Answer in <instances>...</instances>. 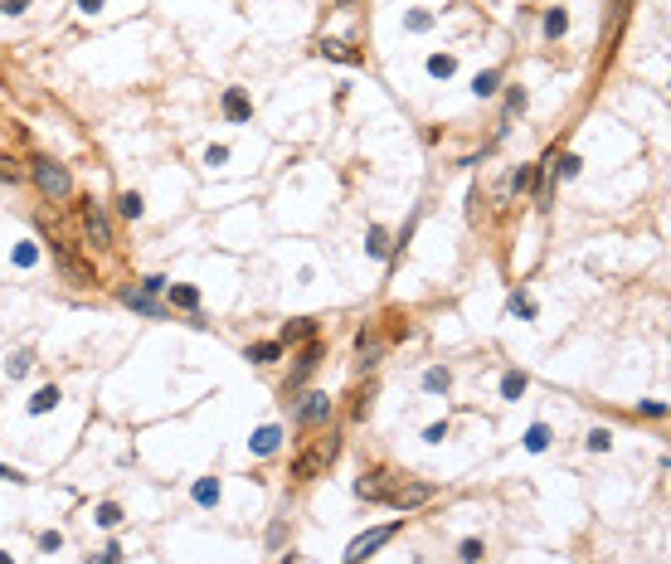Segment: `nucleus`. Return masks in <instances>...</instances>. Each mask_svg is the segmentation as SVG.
I'll return each mask as SVG.
<instances>
[{
  "label": "nucleus",
  "instance_id": "nucleus-38",
  "mask_svg": "<svg viewBox=\"0 0 671 564\" xmlns=\"http://www.w3.org/2000/svg\"><path fill=\"white\" fill-rule=\"evenodd\" d=\"M205 161H210V165H224V161H229V146H210V151H205Z\"/></svg>",
  "mask_w": 671,
  "mask_h": 564
},
{
  "label": "nucleus",
  "instance_id": "nucleus-35",
  "mask_svg": "<svg viewBox=\"0 0 671 564\" xmlns=\"http://www.w3.org/2000/svg\"><path fill=\"white\" fill-rule=\"evenodd\" d=\"M117 560H122V550H117V545H108L103 555H93V560H88V564H117Z\"/></svg>",
  "mask_w": 671,
  "mask_h": 564
},
{
  "label": "nucleus",
  "instance_id": "nucleus-18",
  "mask_svg": "<svg viewBox=\"0 0 671 564\" xmlns=\"http://www.w3.org/2000/svg\"><path fill=\"white\" fill-rule=\"evenodd\" d=\"M448 384H453V375H448V370H443V365H433L429 375H424V389H429V394H443V389H448Z\"/></svg>",
  "mask_w": 671,
  "mask_h": 564
},
{
  "label": "nucleus",
  "instance_id": "nucleus-8",
  "mask_svg": "<svg viewBox=\"0 0 671 564\" xmlns=\"http://www.w3.org/2000/svg\"><path fill=\"white\" fill-rule=\"evenodd\" d=\"M317 360H322V346L312 341V346H307V350H302V355H297V370H292V375H287V384H292V389H297L302 379H307V375H312V370H317Z\"/></svg>",
  "mask_w": 671,
  "mask_h": 564
},
{
  "label": "nucleus",
  "instance_id": "nucleus-17",
  "mask_svg": "<svg viewBox=\"0 0 671 564\" xmlns=\"http://www.w3.org/2000/svg\"><path fill=\"white\" fill-rule=\"evenodd\" d=\"M526 394V375L521 370H506V379H501V399H521Z\"/></svg>",
  "mask_w": 671,
  "mask_h": 564
},
{
  "label": "nucleus",
  "instance_id": "nucleus-1",
  "mask_svg": "<svg viewBox=\"0 0 671 564\" xmlns=\"http://www.w3.org/2000/svg\"><path fill=\"white\" fill-rule=\"evenodd\" d=\"M29 175H34V185L44 200H68L73 195V175H68V165L54 161V156H34L29 161Z\"/></svg>",
  "mask_w": 671,
  "mask_h": 564
},
{
  "label": "nucleus",
  "instance_id": "nucleus-23",
  "mask_svg": "<svg viewBox=\"0 0 671 564\" xmlns=\"http://www.w3.org/2000/svg\"><path fill=\"white\" fill-rule=\"evenodd\" d=\"M20 175H25V170L15 165V156H5V151H0V180H5V185H20Z\"/></svg>",
  "mask_w": 671,
  "mask_h": 564
},
{
  "label": "nucleus",
  "instance_id": "nucleus-15",
  "mask_svg": "<svg viewBox=\"0 0 671 564\" xmlns=\"http://www.w3.org/2000/svg\"><path fill=\"white\" fill-rule=\"evenodd\" d=\"M564 29H569V15H564L560 5H555V10H550V15H545V39H560Z\"/></svg>",
  "mask_w": 671,
  "mask_h": 564
},
{
  "label": "nucleus",
  "instance_id": "nucleus-32",
  "mask_svg": "<svg viewBox=\"0 0 671 564\" xmlns=\"http://www.w3.org/2000/svg\"><path fill=\"white\" fill-rule=\"evenodd\" d=\"M589 448H593V453H608V448H613V433H608V429H593L589 433Z\"/></svg>",
  "mask_w": 671,
  "mask_h": 564
},
{
  "label": "nucleus",
  "instance_id": "nucleus-10",
  "mask_svg": "<svg viewBox=\"0 0 671 564\" xmlns=\"http://www.w3.org/2000/svg\"><path fill=\"white\" fill-rule=\"evenodd\" d=\"M122 302H127L132 312H141V317H161V307H156V302H151L146 292H132V287H122Z\"/></svg>",
  "mask_w": 671,
  "mask_h": 564
},
{
  "label": "nucleus",
  "instance_id": "nucleus-19",
  "mask_svg": "<svg viewBox=\"0 0 671 564\" xmlns=\"http://www.w3.org/2000/svg\"><path fill=\"white\" fill-rule=\"evenodd\" d=\"M195 501H200V506H215V501H219V482H215V477L195 482Z\"/></svg>",
  "mask_w": 671,
  "mask_h": 564
},
{
  "label": "nucleus",
  "instance_id": "nucleus-33",
  "mask_svg": "<svg viewBox=\"0 0 671 564\" xmlns=\"http://www.w3.org/2000/svg\"><path fill=\"white\" fill-rule=\"evenodd\" d=\"M370 394H375V384H365V389L355 394V419H365V414H370Z\"/></svg>",
  "mask_w": 671,
  "mask_h": 564
},
{
  "label": "nucleus",
  "instance_id": "nucleus-11",
  "mask_svg": "<svg viewBox=\"0 0 671 564\" xmlns=\"http://www.w3.org/2000/svg\"><path fill=\"white\" fill-rule=\"evenodd\" d=\"M117 210H122V219H141V215H146V200H141L136 190H122V200H117Z\"/></svg>",
  "mask_w": 671,
  "mask_h": 564
},
{
  "label": "nucleus",
  "instance_id": "nucleus-16",
  "mask_svg": "<svg viewBox=\"0 0 671 564\" xmlns=\"http://www.w3.org/2000/svg\"><path fill=\"white\" fill-rule=\"evenodd\" d=\"M496 83H501V68H486V73H477L472 93H477V98H491V93H496Z\"/></svg>",
  "mask_w": 671,
  "mask_h": 564
},
{
  "label": "nucleus",
  "instance_id": "nucleus-24",
  "mask_svg": "<svg viewBox=\"0 0 671 564\" xmlns=\"http://www.w3.org/2000/svg\"><path fill=\"white\" fill-rule=\"evenodd\" d=\"M326 58H341V63H365V58L355 54V49H346V44H322Z\"/></svg>",
  "mask_w": 671,
  "mask_h": 564
},
{
  "label": "nucleus",
  "instance_id": "nucleus-9",
  "mask_svg": "<svg viewBox=\"0 0 671 564\" xmlns=\"http://www.w3.org/2000/svg\"><path fill=\"white\" fill-rule=\"evenodd\" d=\"M277 443H282V429H272V424H268V429H258V433H253V453H258V457L277 453Z\"/></svg>",
  "mask_w": 671,
  "mask_h": 564
},
{
  "label": "nucleus",
  "instance_id": "nucleus-20",
  "mask_svg": "<svg viewBox=\"0 0 671 564\" xmlns=\"http://www.w3.org/2000/svg\"><path fill=\"white\" fill-rule=\"evenodd\" d=\"M170 302L185 307V312H200V292H195V287H170Z\"/></svg>",
  "mask_w": 671,
  "mask_h": 564
},
{
  "label": "nucleus",
  "instance_id": "nucleus-4",
  "mask_svg": "<svg viewBox=\"0 0 671 564\" xmlns=\"http://www.w3.org/2000/svg\"><path fill=\"white\" fill-rule=\"evenodd\" d=\"M78 219H83V229H88V239L98 243V248H108V243H112V224H108V215H103V205H93V200H83V205H78Z\"/></svg>",
  "mask_w": 671,
  "mask_h": 564
},
{
  "label": "nucleus",
  "instance_id": "nucleus-40",
  "mask_svg": "<svg viewBox=\"0 0 671 564\" xmlns=\"http://www.w3.org/2000/svg\"><path fill=\"white\" fill-rule=\"evenodd\" d=\"M0 10H5V15H25L29 0H0Z\"/></svg>",
  "mask_w": 671,
  "mask_h": 564
},
{
  "label": "nucleus",
  "instance_id": "nucleus-13",
  "mask_svg": "<svg viewBox=\"0 0 671 564\" xmlns=\"http://www.w3.org/2000/svg\"><path fill=\"white\" fill-rule=\"evenodd\" d=\"M317 336V322H292L282 326V346H292V341H312Z\"/></svg>",
  "mask_w": 671,
  "mask_h": 564
},
{
  "label": "nucleus",
  "instance_id": "nucleus-7",
  "mask_svg": "<svg viewBox=\"0 0 671 564\" xmlns=\"http://www.w3.org/2000/svg\"><path fill=\"white\" fill-rule=\"evenodd\" d=\"M248 112H253L248 93H243V88H224V117H229V122H248Z\"/></svg>",
  "mask_w": 671,
  "mask_h": 564
},
{
  "label": "nucleus",
  "instance_id": "nucleus-21",
  "mask_svg": "<svg viewBox=\"0 0 671 564\" xmlns=\"http://www.w3.org/2000/svg\"><path fill=\"white\" fill-rule=\"evenodd\" d=\"M453 68H457V58H453V54H433V58H429V73H433V78H448Z\"/></svg>",
  "mask_w": 671,
  "mask_h": 564
},
{
  "label": "nucleus",
  "instance_id": "nucleus-30",
  "mask_svg": "<svg viewBox=\"0 0 671 564\" xmlns=\"http://www.w3.org/2000/svg\"><path fill=\"white\" fill-rule=\"evenodd\" d=\"M384 239H389V234L375 224V229H370V253H375V258H389V243H384Z\"/></svg>",
  "mask_w": 671,
  "mask_h": 564
},
{
  "label": "nucleus",
  "instance_id": "nucleus-12",
  "mask_svg": "<svg viewBox=\"0 0 671 564\" xmlns=\"http://www.w3.org/2000/svg\"><path fill=\"white\" fill-rule=\"evenodd\" d=\"M248 360H258V365H272V360H282V341H263V346H248Z\"/></svg>",
  "mask_w": 671,
  "mask_h": 564
},
{
  "label": "nucleus",
  "instance_id": "nucleus-41",
  "mask_svg": "<svg viewBox=\"0 0 671 564\" xmlns=\"http://www.w3.org/2000/svg\"><path fill=\"white\" fill-rule=\"evenodd\" d=\"M526 108V93H521V88H511V98H506V112H521Z\"/></svg>",
  "mask_w": 671,
  "mask_h": 564
},
{
  "label": "nucleus",
  "instance_id": "nucleus-29",
  "mask_svg": "<svg viewBox=\"0 0 671 564\" xmlns=\"http://www.w3.org/2000/svg\"><path fill=\"white\" fill-rule=\"evenodd\" d=\"M511 312H516V317H521V322H531V317H536V302H531V297H511Z\"/></svg>",
  "mask_w": 671,
  "mask_h": 564
},
{
  "label": "nucleus",
  "instance_id": "nucleus-14",
  "mask_svg": "<svg viewBox=\"0 0 671 564\" xmlns=\"http://www.w3.org/2000/svg\"><path fill=\"white\" fill-rule=\"evenodd\" d=\"M54 404H58V384H44V389L29 399V414H49Z\"/></svg>",
  "mask_w": 671,
  "mask_h": 564
},
{
  "label": "nucleus",
  "instance_id": "nucleus-6",
  "mask_svg": "<svg viewBox=\"0 0 671 564\" xmlns=\"http://www.w3.org/2000/svg\"><path fill=\"white\" fill-rule=\"evenodd\" d=\"M326 419H331V399H326V394H307L302 409H297V424H302V429H322Z\"/></svg>",
  "mask_w": 671,
  "mask_h": 564
},
{
  "label": "nucleus",
  "instance_id": "nucleus-43",
  "mask_svg": "<svg viewBox=\"0 0 671 564\" xmlns=\"http://www.w3.org/2000/svg\"><path fill=\"white\" fill-rule=\"evenodd\" d=\"M78 10H83V15H98V10H103V0H78Z\"/></svg>",
  "mask_w": 671,
  "mask_h": 564
},
{
  "label": "nucleus",
  "instance_id": "nucleus-42",
  "mask_svg": "<svg viewBox=\"0 0 671 564\" xmlns=\"http://www.w3.org/2000/svg\"><path fill=\"white\" fill-rule=\"evenodd\" d=\"M560 175H579V156H564V161H560Z\"/></svg>",
  "mask_w": 671,
  "mask_h": 564
},
{
  "label": "nucleus",
  "instance_id": "nucleus-37",
  "mask_svg": "<svg viewBox=\"0 0 671 564\" xmlns=\"http://www.w3.org/2000/svg\"><path fill=\"white\" fill-rule=\"evenodd\" d=\"M404 25H409V29H429V25H433V15H424V10H414V15H409Z\"/></svg>",
  "mask_w": 671,
  "mask_h": 564
},
{
  "label": "nucleus",
  "instance_id": "nucleus-2",
  "mask_svg": "<svg viewBox=\"0 0 671 564\" xmlns=\"http://www.w3.org/2000/svg\"><path fill=\"white\" fill-rule=\"evenodd\" d=\"M331 457H336V438L326 433V443H312L307 453H297V457H292V467H287V472H292V482H312V477L322 472V467H326V462H331Z\"/></svg>",
  "mask_w": 671,
  "mask_h": 564
},
{
  "label": "nucleus",
  "instance_id": "nucleus-31",
  "mask_svg": "<svg viewBox=\"0 0 671 564\" xmlns=\"http://www.w3.org/2000/svg\"><path fill=\"white\" fill-rule=\"evenodd\" d=\"M15 263H20V268H34V263H39V248H34V243H20V248H15Z\"/></svg>",
  "mask_w": 671,
  "mask_h": 564
},
{
  "label": "nucleus",
  "instance_id": "nucleus-39",
  "mask_svg": "<svg viewBox=\"0 0 671 564\" xmlns=\"http://www.w3.org/2000/svg\"><path fill=\"white\" fill-rule=\"evenodd\" d=\"M424 438H429V443H443V438H448V424H429Z\"/></svg>",
  "mask_w": 671,
  "mask_h": 564
},
{
  "label": "nucleus",
  "instance_id": "nucleus-25",
  "mask_svg": "<svg viewBox=\"0 0 671 564\" xmlns=\"http://www.w3.org/2000/svg\"><path fill=\"white\" fill-rule=\"evenodd\" d=\"M117 521H122V506H117V501H103V506H98V525H117Z\"/></svg>",
  "mask_w": 671,
  "mask_h": 564
},
{
  "label": "nucleus",
  "instance_id": "nucleus-45",
  "mask_svg": "<svg viewBox=\"0 0 671 564\" xmlns=\"http://www.w3.org/2000/svg\"><path fill=\"white\" fill-rule=\"evenodd\" d=\"M282 564H297V560H292V555H287V560H282Z\"/></svg>",
  "mask_w": 671,
  "mask_h": 564
},
{
  "label": "nucleus",
  "instance_id": "nucleus-36",
  "mask_svg": "<svg viewBox=\"0 0 671 564\" xmlns=\"http://www.w3.org/2000/svg\"><path fill=\"white\" fill-rule=\"evenodd\" d=\"M165 287H170V282H165V277H146V282H141V292H146V297H156V292H165Z\"/></svg>",
  "mask_w": 671,
  "mask_h": 564
},
{
  "label": "nucleus",
  "instance_id": "nucleus-44",
  "mask_svg": "<svg viewBox=\"0 0 671 564\" xmlns=\"http://www.w3.org/2000/svg\"><path fill=\"white\" fill-rule=\"evenodd\" d=\"M0 564H15V560H10V555H5V550H0Z\"/></svg>",
  "mask_w": 671,
  "mask_h": 564
},
{
  "label": "nucleus",
  "instance_id": "nucleus-5",
  "mask_svg": "<svg viewBox=\"0 0 671 564\" xmlns=\"http://www.w3.org/2000/svg\"><path fill=\"white\" fill-rule=\"evenodd\" d=\"M399 530V521H389V525H379V530H370V535H360V540H350V550H346V564H365V555L370 550H379L384 540Z\"/></svg>",
  "mask_w": 671,
  "mask_h": 564
},
{
  "label": "nucleus",
  "instance_id": "nucleus-34",
  "mask_svg": "<svg viewBox=\"0 0 671 564\" xmlns=\"http://www.w3.org/2000/svg\"><path fill=\"white\" fill-rule=\"evenodd\" d=\"M58 545H63V535H58V530H44V535H39V550H49V555H54Z\"/></svg>",
  "mask_w": 671,
  "mask_h": 564
},
{
  "label": "nucleus",
  "instance_id": "nucleus-28",
  "mask_svg": "<svg viewBox=\"0 0 671 564\" xmlns=\"http://www.w3.org/2000/svg\"><path fill=\"white\" fill-rule=\"evenodd\" d=\"M29 370V350H20V355H10V360H5V375L10 379H20Z\"/></svg>",
  "mask_w": 671,
  "mask_h": 564
},
{
  "label": "nucleus",
  "instance_id": "nucleus-3",
  "mask_svg": "<svg viewBox=\"0 0 671 564\" xmlns=\"http://www.w3.org/2000/svg\"><path fill=\"white\" fill-rule=\"evenodd\" d=\"M54 268L63 272L68 282H78V287H93V282H98L93 263H88V258H78V253H68V248H63L58 239H54Z\"/></svg>",
  "mask_w": 671,
  "mask_h": 564
},
{
  "label": "nucleus",
  "instance_id": "nucleus-22",
  "mask_svg": "<svg viewBox=\"0 0 671 564\" xmlns=\"http://www.w3.org/2000/svg\"><path fill=\"white\" fill-rule=\"evenodd\" d=\"M526 448H531V453H545V448H550V429H545V424H536V429L526 433Z\"/></svg>",
  "mask_w": 671,
  "mask_h": 564
},
{
  "label": "nucleus",
  "instance_id": "nucleus-27",
  "mask_svg": "<svg viewBox=\"0 0 671 564\" xmlns=\"http://www.w3.org/2000/svg\"><path fill=\"white\" fill-rule=\"evenodd\" d=\"M482 555H486V550H482V540H462V550H457V560H462V564H477Z\"/></svg>",
  "mask_w": 671,
  "mask_h": 564
},
{
  "label": "nucleus",
  "instance_id": "nucleus-26",
  "mask_svg": "<svg viewBox=\"0 0 671 564\" xmlns=\"http://www.w3.org/2000/svg\"><path fill=\"white\" fill-rule=\"evenodd\" d=\"M531 185H536V165H521V170L511 175V190L521 195V190H531Z\"/></svg>",
  "mask_w": 671,
  "mask_h": 564
}]
</instances>
